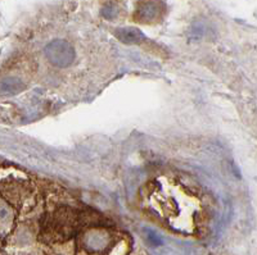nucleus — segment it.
I'll list each match as a JSON object with an SVG mask.
<instances>
[{"instance_id": "6", "label": "nucleus", "mask_w": 257, "mask_h": 255, "mask_svg": "<svg viewBox=\"0 0 257 255\" xmlns=\"http://www.w3.org/2000/svg\"><path fill=\"white\" fill-rule=\"evenodd\" d=\"M24 89V82L21 81V80L16 79V77H9V79L4 80L0 84V91L4 95H16V94L21 93Z\"/></svg>"}, {"instance_id": "8", "label": "nucleus", "mask_w": 257, "mask_h": 255, "mask_svg": "<svg viewBox=\"0 0 257 255\" xmlns=\"http://www.w3.org/2000/svg\"><path fill=\"white\" fill-rule=\"evenodd\" d=\"M102 16L104 18H107V20H113L117 16V8L113 4H107V6L103 7Z\"/></svg>"}, {"instance_id": "5", "label": "nucleus", "mask_w": 257, "mask_h": 255, "mask_svg": "<svg viewBox=\"0 0 257 255\" xmlns=\"http://www.w3.org/2000/svg\"><path fill=\"white\" fill-rule=\"evenodd\" d=\"M114 36L123 44H141L146 41L143 32L134 27H122L114 30Z\"/></svg>"}, {"instance_id": "1", "label": "nucleus", "mask_w": 257, "mask_h": 255, "mask_svg": "<svg viewBox=\"0 0 257 255\" xmlns=\"http://www.w3.org/2000/svg\"><path fill=\"white\" fill-rule=\"evenodd\" d=\"M130 243L112 229L91 228L77 241V255H127Z\"/></svg>"}, {"instance_id": "2", "label": "nucleus", "mask_w": 257, "mask_h": 255, "mask_svg": "<svg viewBox=\"0 0 257 255\" xmlns=\"http://www.w3.org/2000/svg\"><path fill=\"white\" fill-rule=\"evenodd\" d=\"M79 229V217L73 209L67 206L48 213L41 219L40 238L45 243H61L71 240Z\"/></svg>"}, {"instance_id": "3", "label": "nucleus", "mask_w": 257, "mask_h": 255, "mask_svg": "<svg viewBox=\"0 0 257 255\" xmlns=\"http://www.w3.org/2000/svg\"><path fill=\"white\" fill-rule=\"evenodd\" d=\"M44 54L48 62L54 67L66 68L75 61V50L73 47L67 41L57 39L53 40L45 47Z\"/></svg>"}, {"instance_id": "7", "label": "nucleus", "mask_w": 257, "mask_h": 255, "mask_svg": "<svg viewBox=\"0 0 257 255\" xmlns=\"http://www.w3.org/2000/svg\"><path fill=\"white\" fill-rule=\"evenodd\" d=\"M12 223V214L6 204L0 203V235H6Z\"/></svg>"}, {"instance_id": "4", "label": "nucleus", "mask_w": 257, "mask_h": 255, "mask_svg": "<svg viewBox=\"0 0 257 255\" xmlns=\"http://www.w3.org/2000/svg\"><path fill=\"white\" fill-rule=\"evenodd\" d=\"M166 6L162 0H139L134 18L142 24H152L164 16Z\"/></svg>"}]
</instances>
